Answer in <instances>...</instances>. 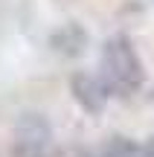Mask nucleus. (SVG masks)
Segmentation results:
<instances>
[{
    "mask_svg": "<svg viewBox=\"0 0 154 157\" xmlns=\"http://www.w3.org/2000/svg\"><path fill=\"white\" fill-rule=\"evenodd\" d=\"M70 90H73L76 102H79L87 113H99L105 108L108 87L102 84V78H96L90 73H76L73 78H70Z\"/></svg>",
    "mask_w": 154,
    "mask_h": 157,
    "instance_id": "obj_3",
    "label": "nucleus"
},
{
    "mask_svg": "<svg viewBox=\"0 0 154 157\" xmlns=\"http://www.w3.org/2000/svg\"><path fill=\"white\" fill-rule=\"evenodd\" d=\"M145 70L128 35H114L102 47V84L114 96H131L143 87Z\"/></svg>",
    "mask_w": 154,
    "mask_h": 157,
    "instance_id": "obj_1",
    "label": "nucleus"
},
{
    "mask_svg": "<svg viewBox=\"0 0 154 157\" xmlns=\"http://www.w3.org/2000/svg\"><path fill=\"white\" fill-rule=\"evenodd\" d=\"M52 131L41 113H23L12 131V157H47Z\"/></svg>",
    "mask_w": 154,
    "mask_h": 157,
    "instance_id": "obj_2",
    "label": "nucleus"
},
{
    "mask_svg": "<svg viewBox=\"0 0 154 157\" xmlns=\"http://www.w3.org/2000/svg\"><path fill=\"white\" fill-rule=\"evenodd\" d=\"M99 157H154V137L145 143H131L125 137H114Z\"/></svg>",
    "mask_w": 154,
    "mask_h": 157,
    "instance_id": "obj_5",
    "label": "nucleus"
},
{
    "mask_svg": "<svg viewBox=\"0 0 154 157\" xmlns=\"http://www.w3.org/2000/svg\"><path fill=\"white\" fill-rule=\"evenodd\" d=\"M52 50H58L61 56H79L81 47L87 44V32L79 26V23H64L55 35H52Z\"/></svg>",
    "mask_w": 154,
    "mask_h": 157,
    "instance_id": "obj_4",
    "label": "nucleus"
}]
</instances>
